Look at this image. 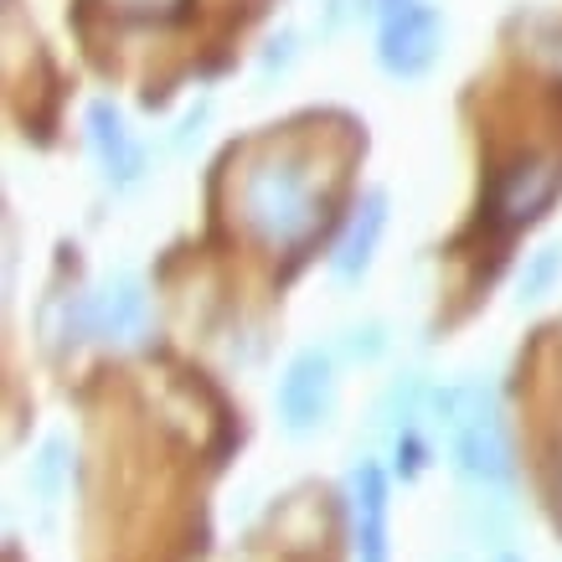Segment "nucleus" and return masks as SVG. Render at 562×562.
I'll return each instance as SVG.
<instances>
[{"label":"nucleus","instance_id":"1","mask_svg":"<svg viewBox=\"0 0 562 562\" xmlns=\"http://www.w3.org/2000/svg\"><path fill=\"white\" fill-rule=\"evenodd\" d=\"M243 212L254 222V233L273 248H294L310 238V227L321 222V202H315V181L300 160H269L248 176L243 187Z\"/></svg>","mask_w":562,"mask_h":562},{"label":"nucleus","instance_id":"2","mask_svg":"<svg viewBox=\"0 0 562 562\" xmlns=\"http://www.w3.org/2000/svg\"><path fill=\"white\" fill-rule=\"evenodd\" d=\"M439 57V11L424 0H403L392 5L382 21V68L397 78H418Z\"/></svg>","mask_w":562,"mask_h":562},{"label":"nucleus","instance_id":"3","mask_svg":"<svg viewBox=\"0 0 562 562\" xmlns=\"http://www.w3.org/2000/svg\"><path fill=\"white\" fill-rule=\"evenodd\" d=\"M279 413H284V424L294 434L325 424V413H330V361L321 351H305V357L290 361V372L279 382Z\"/></svg>","mask_w":562,"mask_h":562},{"label":"nucleus","instance_id":"4","mask_svg":"<svg viewBox=\"0 0 562 562\" xmlns=\"http://www.w3.org/2000/svg\"><path fill=\"white\" fill-rule=\"evenodd\" d=\"M552 191H558V166L552 160H516L512 171H501V181H495L491 212L506 227H516V222L537 217L552 202Z\"/></svg>","mask_w":562,"mask_h":562},{"label":"nucleus","instance_id":"5","mask_svg":"<svg viewBox=\"0 0 562 562\" xmlns=\"http://www.w3.org/2000/svg\"><path fill=\"white\" fill-rule=\"evenodd\" d=\"M139 325H145V290H139L135 279L109 284V290H99L83 305V330L88 336H103V341H130Z\"/></svg>","mask_w":562,"mask_h":562},{"label":"nucleus","instance_id":"6","mask_svg":"<svg viewBox=\"0 0 562 562\" xmlns=\"http://www.w3.org/2000/svg\"><path fill=\"white\" fill-rule=\"evenodd\" d=\"M88 139H93L99 160L109 166V176H120V181H135V176H139L145 155H139V145L130 139L124 120L109 109V103H93V109H88Z\"/></svg>","mask_w":562,"mask_h":562},{"label":"nucleus","instance_id":"7","mask_svg":"<svg viewBox=\"0 0 562 562\" xmlns=\"http://www.w3.org/2000/svg\"><path fill=\"white\" fill-rule=\"evenodd\" d=\"M382 227H387V196H382V191H372V196L357 206V217H351L341 248H336V273H341V279H357V273L372 263Z\"/></svg>","mask_w":562,"mask_h":562}]
</instances>
